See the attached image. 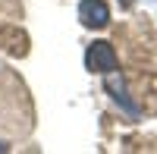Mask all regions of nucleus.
Listing matches in <instances>:
<instances>
[{
	"mask_svg": "<svg viewBox=\"0 0 157 154\" xmlns=\"http://www.w3.org/2000/svg\"><path fill=\"white\" fill-rule=\"evenodd\" d=\"M78 19L85 29H104L110 22V10L104 0H82L78 3Z\"/></svg>",
	"mask_w": 157,
	"mask_h": 154,
	"instance_id": "2",
	"label": "nucleus"
},
{
	"mask_svg": "<svg viewBox=\"0 0 157 154\" xmlns=\"http://www.w3.org/2000/svg\"><path fill=\"white\" fill-rule=\"evenodd\" d=\"M85 66L91 69V72H113L116 69V50H113V44L110 41H94V44H88V50H85Z\"/></svg>",
	"mask_w": 157,
	"mask_h": 154,
	"instance_id": "1",
	"label": "nucleus"
},
{
	"mask_svg": "<svg viewBox=\"0 0 157 154\" xmlns=\"http://www.w3.org/2000/svg\"><path fill=\"white\" fill-rule=\"evenodd\" d=\"M107 91L113 94V101H116V104H120V107L129 113V117H138V104H135L132 98H129V91H126L123 79H116V75H110V72H107Z\"/></svg>",
	"mask_w": 157,
	"mask_h": 154,
	"instance_id": "3",
	"label": "nucleus"
}]
</instances>
